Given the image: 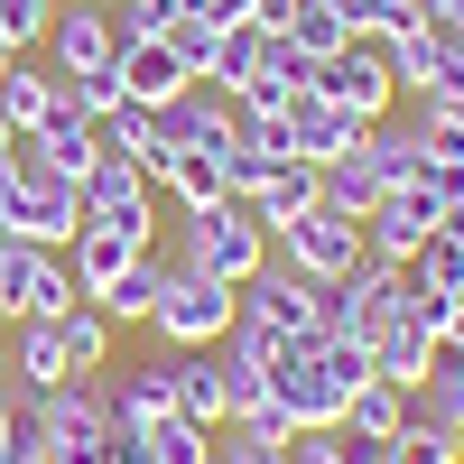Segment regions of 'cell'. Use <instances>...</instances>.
I'll use <instances>...</instances> for the list:
<instances>
[{"mask_svg":"<svg viewBox=\"0 0 464 464\" xmlns=\"http://www.w3.org/2000/svg\"><path fill=\"white\" fill-rule=\"evenodd\" d=\"M0 232H19L37 251H65L74 232H84V186L47 177L28 149H10V168H0Z\"/></svg>","mask_w":464,"mask_h":464,"instance_id":"6da1fadb","label":"cell"},{"mask_svg":"<svg viewBox=\"0 0 464 464\" xmlns=\"http://www.w3.org/2000/svg\"><path fill=\"white\" fill-rule=\"evenodd\" d=\"M232 316H242V288L232 279L168 260V288H159V306H149V334H159L168 353H214V343L232 334Z\"/></svg>","mask_w":464,"mask_h":464,"instance_id":"7a4b0ae2","label":"cell"},{"mask_svg":"<svg viewBox=\"0 0 464 464\" xmlns=\"http://www.w3.org/2000/svg\"><path fill=\"white\" fill-rule=\"evenodd\" d=\"M177 269H214V279L242 288L251 269H269V223L242 205V196H223V205H196L177 223Z\"/></svg>","mask_w":464,"mask_h":464,"instance_id":"3957f363","label":"cell"},{"mask_svg":"<svg viewBox=\"0 0 464 464\" xmlns=\"http://www.w3.org/2000/svg\"><path fill=\"white\" fill-rule=\"evenodd\" d=\"M232 121H242V102L232 93H214V84H186L177 102H159V140H149V186H159L177 159H223L232 149Z\"/></svg>","mask_w":464,"mask_h":464,"instance_id":"277c9868","label":"cell"},{"mask_svg":"<svg viewBox=\"0 0 464 464\" xmlns=\"http://www.w3.org/2000/svg\"><path fill=\"white\" fill-rule=\"evenodd\" d=\"M400 297H409V269H391V260H353L343 279H325V297H316V325L325 334H343V343H372L381 325L400 316Z\"/></svg>","mask_w":464,"mask_h":464,"instance_id":"5b68a950","label":"cell"},{"mask_svg":"<svg viewBox=\"0 0 464 464\" xmlns=\"http://www.w3.org/2000/svg\"><path fill=\"white\" fill-rule=\"evenodd\" d=\"M306 93L343 102L353 121H391V102H400V84H391V37H343L334 56H316Z\"/></svg>","mask_w":464,"mask_h":464,"instance_id":"8992f818","label":"cell"},{"mask_svg":"<svg viewBox=\"0 0 464 464\" xmlns=\"http://www.w3.org/2000/svg\"><path fill=\"white\" fill-rule=\"evenodd\" d=\"M269 260H288V269H306V279H343V269L362 260V223L353 214H334V205H306L297 223H279L269 232Z\"/></svg>","mask_w":464,"mask_h":464,"instance_id":"52a82bcc","label":"cell"},{"mask_svg":"<svg viewBox=\"0 0 464 464\" xmlns=\"http://www.w3.org/2000/svg\"><path fill=\"white\" fill-rule=\"evenodd\" d=\"M316 279H306V269H288V260H269V269H251L242 279V316L232 325H260V334H279V343H297V334H325L316 325Z\"/></svg>","mask_w":464,"mask_h":464,"instance_id":"ba28073f","label":"cell"},{"mask_svg":"<svg viewBox=\"0 0 464 464\" xmlns=\"http://www.w3.org/2000/svg\"><path fill=\"white\" fill-rule=\"evenodd\" d=\"M84 223H121L130 242L159 251V186H149V168L140 159H102L84 177Z\"/></svg>","mask_w":464,"mask_h":464,"instance_id":"9c48e42d","label":"cell"},{"mask_svg":"<svg viewBox=\"0 0 464 464\" xmlns=\"http://www.w3.org/2000/svg\"><path fill=\"white\" fill-rule=\"evenodd\" d=\"M446 223V205L428 196V186H391L372 214H362V251L372 260H391V269H409L418 251H428V232Z\"/></svg>","mask_w":464,"mask_h":464,"instance_id":"30bf717a","label":"cell"},{"mask_svg":"<svg viewBox=\"0 0 464 464\" xmlns=\"http://www.w3.org/2000/svg\"><path fill=\"white\" fill-rule=\"evenodd\" d=\"M111 56H121L111 0H56V19H47V65H56V74H102Z\"/></svg>","mask_w":464,"mask_h":464,"instance_id":"8fae6325","label":"cell"},{"mask_svg":"<svg viewBox=\"0 0 464 464\" xmlns=\"http://www.w3.org/2000/svg\"><path fill=\"white\" fill-rule=\"evenodd\" d=\"M19 149H28V159L47 168V177H74V186H84V177L102 168V130H93L84 111H74V102H56V111H47L37 130H19Z\"/></svg>","mask_w":464,"mask_h":464,"instance_id":"7c38bea8","label":"cell"},{"mask_svg":"<svg viewBox=\"0 0 464 464\" xmlns=\"http://www.w3.org/2000/svg\"><path fill=\"white\" fill-rule=\"evenodd\" d=\"M102 409H111V428H159V418H177L168 353L159 362H130V372H102Z\"/></svg>","mask_w":464,"mask_h":464,"instance_id":"4fadbf2b","label":"cell"},{"mask_svg":"<svg viewBox=\"0 0 464 464\" xmlns=\"http://www.w3.org/2000/svg\"><path fill=\"white\" fill-rule=\"evenodd\" d=\"M362 130H372V121H353V111L325 102V93H297V102H288V159H306V168H334Z\"/></svg>","mask_w":464,"mask_h":464,"instance_id":"5bb4252c","label":"cell"},{"mask_svg":"<svg viewBox=\"0 0 464 464\" xmlns=\"http://www.w3.org/2000/svg\"><path fill=\"white\" fill-rule=\"evenodd\" d=\"M130 260H149V242H130L121 223H84V232L65 242V269H74V288H84V297H102Z\"/></svg>","mask_w":464,"mask_h":464,"instance_id":"9a60e30c","label":"cell"},{"mask_svg":"<svg viewBox=\"0 0 464 464\" xmlns=\"http://www.w3.org/2000/svg\"><path fill=\"white\" fill-rule=\"evenodd\" d=\"M269 56H279V28H269V19H242V28H223V47H214V65H205V84L242 102L260 74H269Z\"/></svg>","mask_w":464,"mask_h":464,"instance_id":"2e32d148","label":"cell"},{"mask_svg":"<svg viewBox=\"0 0 464 464\" xmlns=\"http://www.w3.org/2000/svg\"><path fill=\"white\" fill-rule=\"evenodd\" d=\"M111 74H121V93H130V102H149V111H159V102H177L186 84H196V74L177 65V47H168V37H130V47L111 56Z\"/></svg>","mask_w":464,"mask_h":464,"instance_id":"e0dca14e","label":"cell"},{"mask_svg":"<svg viewBox=\"0 0 464 464\" xmlns=\"http://www.w3.org/2000/svg\"><path fill=\"white\" fill-rule=\"evenodd\" d=\"M56 102H65V74L47 56H19L10 74H0V111H10V130H37Z\"/></svg>","mask_w":464,"mask_h":464,"instance_id":"ac0fdd59","label":"cell"},{"mask_svg":"<svg viewBox=\"0 0 464 464\" xmlns=\"http://www.w3.org/2000/svg\"><path fill=\"white\" fill-rule=\"evenodd\" d=\"M428 362H437V334H418L409 316H391L372 334V381H400V391H418L428 381Z\"/></svg>","mask_w":464,"mask_h":464,"instance_id":"d6986e66","label":"cell"},{"mask_svg":"<svg viewBox=\"0 0 464 464\" xmlns=\"http://www.w3.org/2000/svg\"><path fill=\"white\" fill-rule=\"evenodd\" d=\"M306 205H325V177L306 168V159H279V168L260 177V196H251V214H260L269 232H279V223H297Z\"/></svg>","mask_w":464,"mask_h":464,"instance_id":"ffe728a7","label":"cell"},{"mask_svg":"<svg viewBox=\"0 0 464 464\" xmlns=\"http://www.w3.org/2000/svg\"><path fill=\"white\" fill-rule=\"evenodd\" d=\"M409 418H428V428H455V437H464V353H446V343H437L428 381L409 391Z\"/></svg>","mask_w":464,"mask_h":464,"instance_id":"44dd1931","label":"cell"},{"mask_svg":"<svg viewBox=\"0 0 464 464\" xmlns=\"http://www.w3.org/2000/svg\"><path fill=\"white\" fill-rule=\"evenodd\" d=\"M334 428H343V437H381V446H391V437L409 428V391H400V381H362V391L343 400Z\"/></svg>","mask_w":464,"mask_h":464,"instance_id":"7402d4cb","label":"cell"},{"mask_svg":"<svg viewBox=\"0 0 464 464\" xmlns=\"http://www.w3.org/2000/svg\"><path fill=\"white\" fill-rule=\"evenodd\" d=\"M159 288H168V260H159V251H149V260H130V269H121V279H111L102 297H84V306H102V316H111V325H149V306H159Z\"/></svg>","mask_w":464,"mask_h":464,"instance_id":"603a6c76","label":"cell"},{"mask_svg":"<svg viewBox=\"0 0 464 464\" xmlns=\"http://www.w3.org/2000/svg\"><path fill=\"white\" fill-rule=\"evenodd\" d=\"M316 177H325V205H334V214H353V223H362V214H372L381 196H391V186H381V168H372V149H362V140L343 149L334 168H316Z\"/></svg>","mask_w":464,"mask_h":464,"instance_id":"cb8c5ba5","label":"cell"},{"mask_svg":"<svg viewBox=\"0 0 464 464\" xmlns=\"http://www.w3.org/2000/svg\"><path fill=\"white\" fill-rule=\"evenodd\" d=\"M168 372H177V418L223 428V362L214 353H168Z\"/></svg>","mask_w":464,"mask_h":464,"instance_id":"d4e9b609","label":"cell"},{"mask_svg":"<svg viewBox=\"0 0 464 464\" xmlns=\"http://www.w3.org/2000/svg\"><path fill=\"white\" fill-rule=\"evenodd\" d=\"M111 334H121V325H111L102 306H65V316H56V343H65V372H111Z\"/></svg>","mask_w":464,"mask_h":464,"instance_id":"484cf974","label":"cell"},{"mask_svg":"<svg viewBox=\"0 0 464 464\" xmlns=\"http://www.w3.org/2000/svg\"><path fill=\"white\" fill-rule=\"evenodd\" d=\"M279 37H288V47H297L306 65H316V56H334L343 37H353V28H343V10H334V0H288V19H279Z\"/></svg>","mask_w":464,"mask_h":464,"instance_id":"4316f807","label":"cell"},{"mask_svg":"<svg viewBox=\"0 0 464 464\" xmlns=\"http://www.w3.org/2000/svg\"><path fill=\"white\" fill-rule=\"evenodd\" d=\"M10 381H19V391H56V381H74L56 325H19V343H10Z\"/></svg>","mask_w":464,"mask_h":464,"instance_id":"83f0119b","label":"cell"},{"mask_svg":"<svg viewBox=\"0 0 464 464\" xmlns=\"http://www.w3.org/2000/svg\"><path fill=\"white\" fill-rule=\"evenodd\" d=\"M409 130L428 149V168H464V102H409Z\"/></svg>","mask_w":464,"mask_h":464,"instance_id":"f1b7e54d","label":"cell"},{"mask_svg":"<svg viewBox=\"0 0 464 464\" xmlns=\"http://www.w3.org/2000/svg\"><path fill=\"white\" fill-rule=\"evenodd\" d=\"M214 464H288V418H251V428H214Z\"/></svg>","mask_w":464,"mask_h":464,"instance_id":"f546056e","label":"cell"},{"mask_svg":"<svg viewBox=\"0 0 464 464\" xmlns=\"http://www.w3.org/2000/svg\"><path fill=\"white\" fill-rule=\"evenodd\" d=\"M140 455L149 464H214V428H196V418H159V428H140Z\"/></svg>","mask_w":464,"mask_h":464,"instance_id":"4dcf8cb0","label":"cell"},{"mask_svg":"<svg viewBox=\"0 0 464 464\" xmlns=\"http://www.w3.org/2000/svg\"><path fill=\"white\" fill-rule=\"evenodd\" d=\"M65 306H84V288H74L65 251H47V260H37V279H28V316H19V325H56Z\"/></svg>","mask_w":464,"mask_h":464,"instance_id":"1f68e13d","label":"cell"},{"mask_svg":"<svg viewBox=\"0 0 464 464\" xmlns=\"http://www.w3.org/2000/svg\"><path fill=\"white\" fill-rule=\"evenodd\" d=\"M37 242H19V232H0V325H19L28 316V279H37Z\"/></svg>","mask_w":464,"mask_h":464,"instance_id":"d6a6232c","label":"cell"},{"mask_svg":"<svg viewBox=\"0 0 464 464\" xmlns=\"http://www.w3.org/2000/svg\"><path fill=\"white\" fill-rule=\"evenodd\" d=\"M102 130V159H149V140H159V111L149 102H121L111 121H93Z\"/></svg>","mask_w":464,"mask_h":464,"instance_id":"836d02e7","label":"cell"},{"mask_svg":"<svg viewBox=\"0 0 464 464\" xmlns=\"http://www.w3.org/2000/svg\"><path fill=\"white\" fill-rule=\"evenodd\" d=\"M391 464H464V437L455 428H428V418H409L391 437Z\"/></svg>","mask_w":464,"mask_h":464,"instance_id":"e575fe53","label":"cell"},{"mask_svg":"<svg viewBox=\"0 0 464 464\" xmlns=\"http://www.w3.org/2000/svg\"><path fill=\"white\" fill-rule=\"evenodd\" d=\"M353 37H409L418 28V0H334Z\"/></svg>","mask_w":464,"mask_h":464,"instance_id":"d590c367","label":"cell"},{"mask_svg":"<svg viewBox=\"0 0 464 464\" xmlns=\"http://www.w3.org/2000/svg\"><path fill=\"white\" fill-rule=\"evenodd\" d=\"M159 186H168V196H177L186 214H196V205H223V196H232V186H223V159H177Z\"/></svg>","mask_w":464,"mask_h":464,"instance_id":"8d00e7d4","label":"cell"},{"mask_svg":"<svg viewBox=\"0 0 464 464\" xmlns=\"http://www.w3.org/2000/svg\"><path fill=\"white\" fill-rule=\"evenodd\" d=\"M409 279L437 288V297H455V288H464V242H455V232H428V251L409 260Z\"/></svg>","mask_w":464,"mask_h":464,"instance_id":"74e56055","label":"cell"},{"mask_svg":"<svg viewBox=\"0 0 464 464\" xmlns=\"http://www.w3.org/2000/svg\"><path fill=\"white\" fill-rule=\"evenodd\" d=\"M47 19H56V0H0V47L37 56V47H47Z\"/></svg>","mask_w":464,"mask_h":464,"instance_id":"f35d334b","label":"cell"},{"mask_svg":"<svg viewBox=\"0 0 464 464\" xmlns=\"http://www.w3.org/2000/svg\"><path fill=\"white\" fill-rule=\"evenodd\" d=\"M168 47H177V65H186V74H196V84H205V65H214V47H223V28L186 10V19H168Z\"/></svg>","mask_w":464,"mask_h":464,"instance_id":"ab89813d","label":"cell"},{"mask_svg":"<svg viewBox=\"0 0 464 464\" xmlns=\"http://www.w3.org/2000/svg\"><path fill=\"white\" fill-rule=\"evenodd\" d=\"M65 102H74V111H84V121H111V111H121L130 93H121V74H111V65H102V74H65Z\"/></svg>","mask_w":464,"mask_h":464,"instance_id":"60d3db41","label":"cell"},{"mask_svg":"<svg viewBox=\"0 0 464 464\" xmlns=\"http://www.w3.org/2000/svg\"><path fill=\"white\" fill-rule=\"evenodd\" d=\"M334 455H343V464H391V446H381V437H343V428H334Z\"/></svg>","mask_w":464,"mask_h":464,"instance_id":"b9f144b4","label":"cell"},{"mask_svg":"<svg viewBox=\"0 0 464 464\" xmlns=\"http://www.w3.org/2000/svg\"><path fill=\"white\" fill-rule=\"evenodd\" d=\"M288 464H343V455H334V428H325V437H288Z\"/></svg>","mask_w":464,"mask_h":464,"instance_id":"7bdbcfd3","label":"cell"},{"mask_svg":"<svg viewBox=\"0 0 464 464\" xmlns=\"http://www.w3.org/2000/svg\"><path fill=\"white\" fill-rule=\"evenodd\" d=\"M251 10H260V0H205V10H196V19H214V28H242Z\"/></svg>","mask_w":464,"mask_h":464,"instance_id":"ee69618b","label":"cell"},{"mask_svg":"<svg viewBox=\"0 0 464 464\" xmlns=\"http://www.w3.org/2000/svg\"><path fill=\"white\" fill-rule=\"evenodd\" d=\"M418 19L428 28H464V0H418Z\"/></svg>","mask_w":464,"mask_h":464,"instance_id":"f6af8a7d","label":"cell"},{"mask_svg":"<svg viewBox=\"0 0 464 464\" xmlns=\"http://www.w3.org/2000/svg\"><path fill=\"white\" fill-rule=\"evenodd\" d=\"M446 353H464V288H455V306H446Z\"/></svg>","mask_w":464,"mask_h":464,"instance_id":"bcb514c9","label":"cell"},{"mask_svg":"<svg viewBox=\"0 0 464 464\" xmlns=\"http://www.w3.org/2000/svg\"><path fill=\"white\" fill-rule=\"evenodd\" d=\"M19 464H47V446H37V437H19Z\"/></svg>","mask_w":464,"mask_h":464,"instance_id":"7dc6e473","label":"cell"},{"mask_svg":"<svg viewBox=\"0 0 464 464\" xmlns=\"http://www.w3.org/2000/svg\"><path fill=\"white\" fill-rule=\"evenodd\" d=\"M10 149H19V130H10V111H0V159H10Z\"/></svg>","mask_w":464,"mask_h":464,"instance_id":"c3c4849f","label":"cell"},{"mask_svg":"<svg viewBox=\"0 0 464 464\" xmlns=\"http://www.w3.org/2000/svg\"><path fill=\"white\" fill-rule=\"evenodd\" d=\"M168 10H177V19H186V10H205V0H168Z\"/></svg>","mask_w":464,"mask_h":464,"instance_id":"681fc988","label":"cell"},{"mask_svg":"<svg viewBox=\"0 0 464 464\" xmlns=\"http://www.w3.org/2000/svg\"><path fill=\"white\" fill-rule=\"evenodd\" d=\"M10 65H19V56H10V47H0V74H10Z\"/></svg>","mask_w":464,"mask_h":464,"instance_id":"f907efd6","label":"cell"},{"mask_svg":"<svg viewBox=\"0 0 464 464\" xmlns=\"http://www.w3.org/2000/svg\"><path fill=\"white\" fill-rule=\"evenodd\" d=\"M0 381H10V353H0Z\"/></svg>","mask_w":464,"mask_h":464,"instance_id":"816d5d0a","label":"cell"},{"mask_svg":"<svg viewBox=\"0 0 464 464\" xmlns=\"http://www.w3.org/2000/svg\"><path fill=\"white\" fill-rule=\"evenodd\" d=\"M0 168H10V159H0Z\"/></svg>","mask_w":464,"mask_h":464,"instance_id":"f5cc1de1","label":"cell"}]
</instances>
